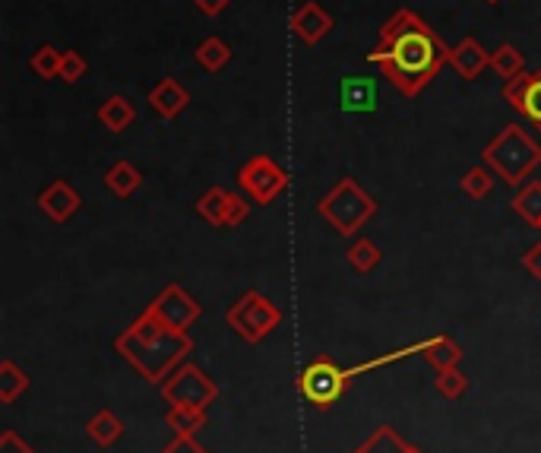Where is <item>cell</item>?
I'll use <instances>...</instances> for the list:
<instances>
[{"instance_id": "6da1fadb", "label": "cell", "mask_w": 541, "mask_h": 453, "mask_svg": "<svg viewBox=\"0 0 541 453\" xmlns=\"http://www.w3.org/2000/svg\"><path fill=\"white\" fill-rule=\"evenodd\" d=\"M450 45L421 20L415 10H396L380 29V42L367 51V64H377L405 99H415L443 64H450Z\"/></svg>"}, {"instance_id": "9a60e30c", "label": "cell", "mask_w": 541, "mask_h": 453, "mask_svg": "<svg viewBox=\"0 0 541 453\" xmlns=\"http://www.w3.org/2000/svg\"><path fill=\"white\" fill-rule=\"evenodd\" d=\"M187 105H190V92L178 80H171V77L159 80L156 86L149 89V108L156 111L159 118H165V121L178 118L181 111H187Z\"/></svg>"}, {"instance_id": "8992f818", "label": "cell", "mask_w": 541, "mask_h": 453, "mask_svg": "<svg viewBox=\"0 0 541 453\" xmlns=\"http://www.w3.org/2000/svg\"><path fill=\"white\" fill-rule=\"evenodd\" d=\"M238 187L254 203L266 206V203H273L288 187V172H285V168H279L269 156H254V159H247L241 165Z\"/></svg>"}, {"instance_id": "52a82bcc", "label": "cell", "mask_w": 541, "mask_h": 453, "mask_svg": "<svg viewBox=\"0 0 541 453\" xmlns=\"http://www.w3.org/2000/svg\"><path fill=\"white\" fill-rule=\"evenodd\" d=\"M212 396H216V384L209 381V377L193 368V365H184L171 381L165 384V400L175 403V406H193V409H203Z\"/></svg>"}, {"instance_id": "5b68a950", "label": "cell", "mask_w": 541, "mask_h": 453, "mask_svg": "<svg viewBox=\"0 0 541 453\" xmlns=\"http://www.w3.org/2000/svg\"><path fill=\"white\" fill-rule=\"evenodd\" d=\"M228 324L235 327L247 343H260L263 336H269L282 320V311L260 292H247L228 314Z\"/></svg>"}, {"instance_id": "277c9868", "label": "cell", "mask_w": 541, "mask_h": 453, "mask_svg": "<svg viewBox=\"0 0 541 453\" xmlns=\"http://www.w3.org/2000/svg\"><path fill=\"white\" fill-rule=\"evenodd\" d=\"M317 213L330 222L339 235H355L361 225L377 213V203L355 178H342L333 191L317 203Z\"/></svg>"}, {"instance_id": "836d02e7", "label": "cell", "mask_w": 541, "mask_h": 453, "mask_svg": "<svg viewBox=\"0 0 541 453\" xmlns=\"http://www.w3.org/2000/svg\"><path fill=\"white\" fill-rule=\"evenodd\" d=\"M165 453H206V450H200V447L193 444L190 438H181L178 444H171V447H168Z\"/></svg>"}, {"instance_id": "5bb4252c", "label": "cell", "mask_w": 541, "mask_h": 453, "mask_svg": "<svg viewBox=\"0 0 541 453\" xmlns=\"http://www.w3.org/2000/svg\"><path fill=\"white\" fill-rule=\"evenodd\" d=\"M450 67L456 70V77L472 83V80H478L481 73L491 67V54L481 48V42H475L472 35H469V39H462V42L450 51Z\"/></svg>"}, {"instance_id": "f546056e", "label": "cell", "mask_w": 541, "mask_h": 453, "mask_svg": "<svg viewBox=\"0 0 541 453\" xmlns=\"http://www.w3.org/2000/svg\"><path fill=\"white\" fill-rule=\"evenodd\" d=\"M437 390L447 396V400H453V396H459L462 390H466V377H462L456 368H447V371H440L437 377Z\"/></svg>"}, {"instance_id": "e0dca14e", "label": "cell", "mask_w": 541, "mask_h": 453, "mask_svg": "<svg viewBox=\"0 0 541 453\" xmlns=\"http://www.w3.org/2000/svg\"><path fill=\"white\" fill-rule=\"evenodd\" d=\"M105 184H108V191L114 197H130V194H137L140 191V184H143V172L133 162L121 159V162H114L108 172H105Z\"/></svg>"}, {"instance_id": "1f68e13d", "label": "cell", "mask_w": 541, "mask_h": 453, "mask_svg": "<svg viewBox=\"0 0 541 453\" xmlns=\"http://www.w3.org/2000/svg\"><path fill=\"white\" fill-rule=\"evenodd\" d=\"M231 0H193V7H197L203 16H219Z\"/></svg>"}, {"instance_id": "44dd1931", "label": "cell", "mask_w": 541, "mask_h": 453, "mask_svg": "<svg viewBox=\"0 0 541 453\" xmlns=\"http://www.w3.org/2000/svg\"><path fill=\"white\" fill-rule=\"evenodd\" d=\"M513 210L532 225L541 222V181H529V184L519 187L516 197H513Z\"/></svg>"}, {"instance_id": "ac0fdd59", "label": "cell", "mask_w": 541, "mask_h": 453, "mask_svg": "<svg viewBox=\"0 0 541 453\" xmlns=\"http://www.w3.org/2000/svg\"><path fill=\"white\" fill-rule=\"evenodd\" d=\"M99 121L105 130H111V134H124V130L137 121V111H133V105L124 96H111L99 108Z\"/></svg>"}, {"instance_id": "83f0119b", "label": "cell", "mask_w": 541, "mask_h": 453, "mask_svg": "<svg viewBox=\"0 0 541 453\" xmlns=\"http://www.w3.org/2000/svg\"><path fill=\"white\" fill-rule=\"evenodd\" d=\"M168 425L178 428L181 438H190L193 431L203 425V409H193V406H175L168 412Z\"/></svg>"}, {"instance_id": "484cf974", "label": "cell", "mask_w": 541, "mask_h": 453, "mask_svg": "<svg viewBox=\"0 0 541 453\" xmlns=\"http://www.w3.org/2000/svg\"><path fill=\"white\" fill-rule=\"evenodd\" d=\"M121 431H124V425L114 419L111 412H102V415H95V419L89 422V434H92V441L95 444H102V447H108V444H114L121 438Z\"/></svg>"}, {"instance_id": "4316f807", "label": "cell", "mask_w": 541, "mask_h": 453, "mask_svg": "<svg viewBox=\"0 0 541 453\" xmlns=\"http://www.w3.org/2000/svg\"><path fill=\"white\" fill-rule=\"evenodd\" d=\"M29 387V377L19 371L13 362H4L0 365V400L4 403H13L16 400V393L19 390H26Z\"/></svg>"}, {"instance_id": "ba28073f", "label": "cell", "mask_w": 541, "mask_h": 453, "mask_svg": "<svg viewBox=\"0 0 541 453\" xmlns=\"http://www.w3.org/2000/svg\"><path fill=\"white\" fill-rule=\"evenodd\" d=\"M197 213L209 225H216V229H235V225H241L247 219V203L238 194L222 191V187H212V191H206L197 200Z\"/></svg>"}, {"instance_id": "7a4b0ae2", "label": "cell", "mask_w": 541, "mask_h": 453, "mask_svg": "<svg viewBox=\"0 0 541 453\" xmlns=\"http://www.w3.org/2000/svg\"><path fill=\"white\" fill-rule=\"evenodd\" d=\"M114 346H118V352L130 365H137V371L143 377H149V381H162L168 368H175L190 352V339L184 330H171L159 317L143 311V317L127 333H121Z\"/></svg>"}, {"instance_id": "30bf717a", "label": "cell", "mask_w": 541, "mask_h": 453, "mask_svg": "<svg viewBox=\"0 0 541 453\" xmlns=\"http://www.w3.org/2000/svg\"><path fill=\"white\" fill-rule=\"evenodd\" d=\"M152 317H159L165 327L171 330H187L193 320L200 317V305L193 301L181 286H168L162 289V295L146 308Z\"/></svg>"}, {"instance_id": "ffe728a7", "label": "cell", "mask_w": 541, "mask_h": 453, "mask_svg": "<svg viewBox=\"0 0 541 453\" xmlns=\"http://www.w3.org/2000/svg\"><path fill=\"white\" fill-rule=\"evenodd\" d=\"M421 352H424V358L437 368V371H447V368H456L459 365V358H462V349L453 343L450 336H437V339H431L428 346H421Z\"/></svg>"}, {"instance_id": "4fadbf2b", "label": "cell", "mask_w": 541, "mask_h": 453, "mask_svg": "<svg viewBox=\"0 0 541 453\" xmlns=\"http://www.w3.org/2000/svg\"><path fill=\"white\" fill-rule=\"evenodd\" d=\"M339 105L345 115H367L377 108V80L371 77H342Z\"/></svg>"}, {"instance_id": "e575fe53", "label": "cell", "mask_w": 541, "mask_h": 453, "mask_svg": "<svg viewBox=\"0 0 541 453\" xmlns=\"http://www.w3.org/2000/svg\"><path fill=\"white\" fill-rule=\"evenodd\" d=\"M485 4H500V0H485Z\"/></svg>"}, {"instance_id": "603a6c76", "label": "cell", "mask_w": 541, "mask_h": 453, "mask_svg": "<svg viewBox=\"0 0 541 453\" xmlns=\"http://www.w3.org/2000/svg\"><path fill=\"white\" fill-rule=\"evenodd\" d=\"M523 67H526L523 54H519L513 45H500V48L491 54V70L497 73V77H504V83L513 80V77H519V73H523Z\"/></svg>"}, {"instance_id": "3957f363", "label": "cell", "mask_w": 541, "mask_h": 453, "mask_svg": "<svg viewBox=\"0 0 541 453\" xmlns=\"http://www.w3.org/2000/svg\"><path fill=\"white\" fill-rule=\"evenodd\" d=\"M481 159H485V165L504 184L519 187L541 165V143L532 134H526L519 124H507L485 146Z\"/></svg>"}, {"instance_id": "8fae6325", "label": "cell", "mask_w": 541, "mask_h": 453, "mask_svg": "<svg viewBox=\"0 0 541 453\" xmlns=\"http://www.w3.org/2000/svg\"><path fill=\"white\" fill-rule=\"evenodd\" d=\"M504 99L519 111L535 130H541V67L535 73H519L504 83Z\"/></svg>"}, {"instance_id": "7c38bea8", "label": "cell", "mask_w": 541, "mask_h": 453, "mask_svg": "<svg viewBox=\"0 0 541 453\" xmlns=\"http://www.w3.org/2000/svg\"><path fill=\"white\" fill-rule=\"evenodd\" d=\"M292 32H295L298 42H304L307 48H314L333 32V16L326 13L317 0H307V4H301L292 13Z\"/></svg>"}, {"instance_id": "4dcf8cb0", "label": "cell", "mask_w": 541, "mask_h": 453, "mask_svg": "<svg viewBox=\"0 0 541 453\" xmlns=\"http://www.w3.org/2000/svg\"><path fill=\"white\" fill-rule=\"evenodd\" d=\"M523 267H526L535 279H541V241L532 244V248L523 254Z\"/></svg>"}, {"instance_id": "d6986e66", "label": "cell", "mask_w": 541, "mask_h": 453, "mask_svg": "<svg viewBox=\"0 0 541 453\" xmlns=\"http://www.w3.org/2000/svg\"><path fill=\"white\" fill-rule=\"evenodd\" d=\"M193 58H197V64L209 73H219L228 67L231 61V48L219 39V35H209V39H203L197 45V51H193Z\"/></svg>"}, {"instance_id": "d6a6232c", "label": "cell", "mask_w": 541, "mask_h": 453, "mask_svg": "<svg viewBox=\"0 0 541 453\" xmlns=\"http://www.w3.org/2000/svg\"><path fill=\"white\" fill-rule=\"evenodd\" d=\"M0 453H32V450L19 441L16 434H4V441H0Z\"/></svg>"}, {"instance_id": "d590c367", "label": "cell", "mask_w": 541, "mask_h": 453, "mask_svg": "<svg viewBox=\"0 0 541 453\" xmlns=\"http://www.w3.org/2000/svg\"><path fill=\"white\" fill-rule=\"evenodd\" d=\"M535 229H541V222H538V225H535Z\"/></svg>"}, {"instance_id": "2e32d148", "label": "cell", "mask_w": 541, "mask_h": 453, "mask_svg": "<svg viewBox=\"0 0 541 453\" xmlns=\"http://www.w3.org/2000/svg\"><path fill=\"white\" fill-rule=\"evenodd\" d=\"M80 194L73 191L67 181H54L51 187H45L42 197H38V206L51 222H67L76 210H80Z\"/></svg>"}, {"instance_id": "f1b7e54d", "label": "cell", "mask_w": 541, "mask_h": 453, "mask_svg": "<svg viewBox=\"0 0 541 453\" xmlns=\"http://www.w3.org/2000/svg\"><path fill=\"white\" fill-rule=\"evenodd\" d=\"M86 70H89V64H86V58H83L80 51H64V64H61V80H64V83L83 80Z\"/></svg>"}, {"instance_id": "d4e9b609", "label": "cell", "mask_w": 541, "mask_h": 453, "mask_svg": "<svg viewBox=\"0 0 541 453\" xmlns=\"http://www.w3.org/2000/svg\"><path fill=\"white\" fill-rule=\"evenodd\" d=\"M61 64H64V51L54 48V45H42V48L32 54V61H29V67H32L42 80L61 77Z\"/></svg>"}, {"instance_id": "7402d4cb", "label": "cell", "mask_w": 541, "mask_h": 453, "mask_svg": "<svg viewBox=\"0 0 541 453\" xmlns=\"http://www.w3.org/2000/svg\"><path fill=\"white\" fill-rule=\"evenodd\" d=\"M494 178H497V175L491 172L488 165H475V168H469V172L459 178V187H462V191H466L472 200H485V197L494 191Z\"/></svg>"}, {"instance_id": "9c48e42d", "label": "cell", "mask_w": 541, "mask_h": 453, "mask_svg": "<svg viewBox=\"0 0 541 453\" xmlns=\"http://www.w3.org/2000/svg\"><path fill=\"white\" fill-rule=\"evenodd\" d=\"M349 371H339L333 362H326V358H320V362H314L311 368H307L301 374V390L307 400H314L317 406H326L333 403L336 396L342 393L345 381H349Z\"/></svg>"}, {"instance_id": "cb8c5ba5", "label": "cell", "mask_w": 541, "mask_h": 453, "mask_svg": "<svg viewBox=\"0 0 541 453\" xmlns=\"http://www.w3.org/2000/svg\"><path fill=\"white\" fill-rule=\"evenodd\" d=\"M345 260H349V267L355 273H371L377 263H380V248L374 241H367V238H358L349 251H345Z\"/></svg>"}]
</instances>
